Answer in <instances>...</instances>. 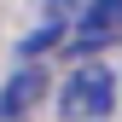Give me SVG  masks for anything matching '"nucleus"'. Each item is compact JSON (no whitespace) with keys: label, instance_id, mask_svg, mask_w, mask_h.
Wrapping results in <instances>:
<instances>
[{"label":"nucleus","instance_id":"7ed1b4c3","mask_svg":"<svg viewBox=\"0 0 122 122\" xmlns=\"http://www.w3.org/2000/svg\"><path fill=\"white\" fill-rule=\"evenodd\" d=\"M41 93H47V76H41V70H18L6 87H0V116H6V122H12V116H23Z\"/></svg>","mask_w":122,"mask_h":122},{"label":"nucleus","instance_id":"f257e3e1","mask_svg":"<svg viewBox=\"0 0 122 122\" xmlns=\"http://www.w3.org/2000/svg\"><path fill=\"white\" fill-rule=\"evenodd\" d=\"M111 105H116V76H111V64L87 58L81 70H70L64 93H58V116H64V122H105Z\"/></svg>","mask_w":122,"mask_h":122},{"label":"nucleus","instance_id":"f03ea898","mask_svg":"<svg viewBox=\"0 0 122 122\" xmlns=\"http://www.w3.org/2000/svg\"><path fill=\"white\" fill-rule=\"evenodd\" d=\"M116 29H122V0H99V6H87L81 35H76V47H70V52H99V47H111Z\"/></svg>","mask_w":122,"mask_h":122}]
</instances>
